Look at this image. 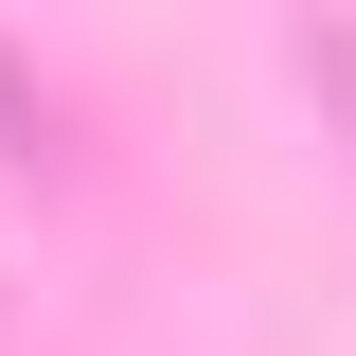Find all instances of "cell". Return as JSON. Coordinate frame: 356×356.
Listing matches in <instances>:
<instances>
[{"mask_svg":"<svg viewBox=\"0 0 356 356\" xmlns=\"http://www.w3.org/2000/svg\"><path fill=\"white\" fill-rule=\"evenodd\" d=\"M303 72H321V89H339V107H356V36H303Z\"/></svg>","mask_w":356,"mask_h":356,"instance_id":"1","label":"cell"}]
</instances>
